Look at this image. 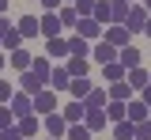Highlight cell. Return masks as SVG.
<instances>
[{"label": "cell", "instance_id": "1", "mask_svg": "<svg viewBox=\"0 0 151 140\" xmlns=\"http://www.w3.org/2000/svg\"><path fill=\"white\" fill-rule=\"evenodd\" d=\"M30 102H34V114H38V118H45V114H53V110H57V95H53V91H45V87L34 91Z\"/></svg>", "mask_w": 151, "mask_h": 140}, {"label": "cell", "instance_id": "2", "mask_svg": "<svg viewBox=\"0 0 151 140\" xmlns=\"http://www.w3.org/2000/svg\"><path fill=\"white\" fill-rule=\"evenodd\" d=\"M8 110H12V118H27V114H34V102H30L27 91H15L8 99Z\"/></svg>", "mask_w": 151, "mask_h": 140}, {"label": "cell", "instance_id": "3", "mask_svg": "<svg viewBox=\"0 0 151 140\" xmlns=\"http://www.w3.org/2000/svg\"><path fill=\"white\" fill-rule=\"evenodd\" d=\"M144 23H147V8H144V4H129L125 30H129V34H136V30H144Z\"/></svg>", "mask_w": 151, "mask_h": 140}, {"label": "cell", "instance_id": "4", "mask_svg": "<svg viewBox=\"0 0 151 140\" xmlns=\"http://www.w3.org/2000/svg\"><path fill=\"white\" fill-rule=\"evenodd\" d=\"M102 34H106V42H110V45H117V49L132 42V34L125 30V23H110V27H102Z\"/></svg>", "mask_w": 151, "mask_h": 140}, {"label": "cell", "instance_id": "5", "mask_svg": "<svg viewBox=\"0 0 151 140\" xmlns=\"http://www.w3.org/2000/svg\"><path fill=\"white\" fill-rule=\"evenodd\" d=\"M76 34H79V38H87V42H94L98 34H102V27H98L91 15H79V19H76Z\"/></svg>", "mask_w": 151, "mask_h": 140}, {"label": "cell", "instance_id": "6", "mask_svg": "<svg viewBox=\"0 0 151 140\" xmlns=\"http://www.w3.org/2000/svg\"><path fill=\"white\" fill-rule=\"evenodd\" d=\"M64 27H60V19H57V12H45L42 19H38V34H45V38H57Z\"/></svg>", "mask_w": 151, "mask_h": 140}, {"label": "cell", "instance_id": "7", "mask_svg": "<svg viewBox=\"0 0 151 140\" xmlns=\"http://www.w3.org/2000/svg\"><path fill=\"white\" fill-rule=\"evenodd\" d=\"M42 125H45V133H49V136H64V129H68V121H64V114H57V110H53V114H45V121H42Z\"/></svg>", "mask_w": 151, "mask_h": 140}, {"label": "cell", "instance_id": "8", "mask_svg": "<svg viewBox=\"0 0 151 140\" xmlns=\"http://www.w3.org/2000/svg\"><path fill=\"white\" fill-rule=\"evenodd\" d=\"M45 57L49 61H57V57H68V38H45Z\"/></svg>", "mask_w": 151, "mask_h": 140}, {"label": "cell", "instance_id": "9", "mask_svg": "<svg viewBox=\"0 0 151 140\" xmlns=\"http://www.w3.org/2000/svg\"><path fill=\"white\" fill-rule=\"evenodd\" d=\"M15 129L23 136H38V129H42V118L38 114H27V118H15Z\"/></svg>", "mask_w": 151, "mask_h": 140}, {"label": "cell", "instance_id": "10", "mask_svg": "<svg viewBox=\"0 0 151 140\" xmlns=\"http://www.w3.org/2000/svg\"><path fill=\"white\" fill-rule=\"evenodd\" d=\"M125 83H129L132 91L147 87V68H144V64H136V68H129V72H125Z\"/></svg>", "mask_w": 151, "mask_h": 140}, {"label": "cell", "instance_id": "11", "mask_svg": "<svg viewBox=\"0 0 151 140\" xmlns=\"http://www.w3.org/2000/svg\"><path fill=\"white\" fill-rule=\"evenodd\" d=\"M91 57L98 61V64H110V61H117V45H110V42H98L91 49Z\"/></svg>", "mask_w": 151, "mask_h": 140}, {"label": "cell", "instance_id": "12", "mask_svg": "<svg viewBox=\"0 0 151 140\" xmlns=\"http://www.w3.org/2000/svg\"><path fill=\"white\" fill-rule=\"evenodd\" d=\"M117 61H121L125 68H136V64H140L144 57H140V49H136V45L129 42V45H121V49H117Z\"/></svg>", "mask_w": 151, "mask_h": 140}, {"label": "cell", "instance_id": "13", "mask_svg": "<svg viewBox=\"0 0 151 140\" xmlns=\"http://www.w3.org/2000/svg\"><path fill=\"white\" fill-rule=\"evenodd\" d=\"M147 114H151V110L140 99H129V102H125V118H129V121H147Z\"/></svg>", "mask_w": 151, "mask_h": 140}, {"label": "cell", "instance_id": "14", "mask_svg": "<svg viewBox=\"0 0 151 140\" xmlns=\"http://www.w3.org/2000/svg\"><path fill=\"white\" fill-rule=\"evenodd\" d=\"M42 87H45V80H38L30 68H27V72L19 76V91H27V95H34V91H42Z\"/></svg>", "mask_w": 151, "mask_h": 140}, {"label": "cell", "instance_id": "15", "mask_svg": "<svg viewBox=\"0 0 151 140\" xmlns=\"http://www.w3.org/2000/svg\"><path fill=\"white\" fill-rule=\"evenodd\" d=\"M19 38H38V15H23V19L15 23Z\"/></svg>", "mask_w": 151, "mask_h": 140}, {"label": "cell", "instance_id": "16", "mask_svg": "<svg viewBox=\"0 0 151 140\" xmlns=\"http://www.w3.org/2000/svg\"><path fill=\"white\" fill-rule=\"evenodd\" d=\"M106 102H110V91H87V99H83V106L87 110H106Z\"/></svg>", "mask_w": 151, "mask_h": 140}, {"label": "cell", "instance_id": "17", "mask_svg": "<svg viewBox=\"0 0 151 140\" xmlns=\"http://www.w3.org/2000/svg\"><path fill=\"white\" fill-rule=\"evenodd\" d=\"M64 72H68V76H87V72H91V64H87V57H68V64H64Z\"/></svg>", "mask_w": 151, "mask_h": 140}, {"label": "cell", "instance_id": "18", "mask_svg": "<svg viewBox=\"0 0 151 140\" xmlns=\"http://www.w3.org/2000/svg\"><path fill=\"white\" fill-rule=\"evenodd\" d=\"M30 53H27V49H23V45H19V49H12V57H8V64H12V68H19V72H27V68H30Z\"/></svg>", "mask_w": 151, "mask_h": 140}, {"label": "cell", "instance_id": "19", "mask_svg": "<svg viewBox=\"0 0 151 140\" xmlns=\"http://www.w3.org/2000/svg\"><path fill=\"white\" fill-rule=\"evenodd\" d=\"M83 125H87L91 133L106 129V110H87V114H83Z\"/></svg>", "mask_w": 151, "mask_h": 140}, {"label": "cell", "instance_id": "20", "mask_svg": "<svg viewBox=\"0 0 151 140\" xmlns=\"http://www.w3.org/2000/svg\"><path fill=\"white\" fill-rule=\"evenodd\" d=\"M83 114H87L83 99H72L68 106H64V121H68V125H72V121H83Z\"/></svg>", "mask_w": 151, "mask_h": 140}, {"label": "cell", "instance_id": "21", "mask_svg": "<svg viewBox=\"0 0 151 140\" xmlns=\"http://www.w3.org/2000/svg\"><path fill=\"white\" fill-rule=\"evenodd\" d=\"M125 72H129V68H125L121 61H110V64H102V76H106V80H110V83H117V80H125Z\"/></svg>", "mask_w": 151, "mask_h": 140}, {"label": "cell", "instance_id": "22", "mask_svg": "<svg viewBox=\"0 0 151 140\" xmlns=\"http://www.w3.org/2000/svg\"><path fill=\"white\" fill-rule=\"evenodd\" d=\"M91 53V45H87V38H79V34H72L68 38V57H87Z\"/></svg>", "mask_w": 151, "mask_h": 140}, {"label": "cell", "instance_id": "23", "mask_svg": "<svg viewBox=\"0 0 151 140\" xmlns=\"http://www.w3.org/2000/svg\"><path fill=\"white\" fill-rule=\"evenodd\" d=\"M68 80H72V76H68L64 68H49V87H53V91H68Z\"/></svg>", "mask_w": 151, "mask_h": 140}, {"label": "cell", "instance_id": "24", "mask_svg": "<svg viewBox=\"0 0 151 140\" xmlns=\"http://www.w3.org/2000/svg\"><path fill=\"white\" fill-rule=\"evenodd\" d=\"M49 68H53L49 57H34V61H30V72H34L38 80H45V83H49Z\"/></svg>", "mask_w": 151, "mask_h": 140}, {"label": "cell", "instance_id": "25", "mask_svg": "<svg viewBox=\"0 0 151 140\" xmlns=\"http://www.w3.org/2000/svg\"><path fill=\"white\" fill-rule=\"evenodd\" d=\"M68 91H72V99H87V91H91L87 76H76V80H68Z\"/></svg>", "mask_w": 151, "mask_h": 140}, {"label": "cell", "instance_id": "26", "mask_svg": "<svg viewBox=\"0 0 151 140\" xmlns=\"http://www.w3.org/2000/svg\"><path fill=\"white\" fill-rule=\"evenodd\" d=\"M129 15V0H110V23H125Z\"/></svg>", "mask_w": 151, "mask_h": 140}, {"label": "cell", "instance_id": "27", "mask_svg": "<svg viewBox=\"0 0 151 140\" xmlns=\"http://www.w3.org/2000/svg\"><path fill=\"white\" fill-rule=\"evenodd\" d=\"M136 136V125H132L129 118L125 121H117V125H113V140H132Z\"/></svg>", "mask_w": 151, "mask_h": 140}, {"label": "cell", "instance_id": "28", "mask_svg": "<svg viewBox=\"0 0 151 140\" xmlns=\"http://www.w3.org/2000/svg\"><path fill=\"white\" fill-rule=\"evenodd\" d=\"M64 136H68V140H91V129H87L83 121H72V125L64 129Z\"/></svg>", "mask_w": 151, "mask_h": 140}, {"label": "cell", "instance_id": "29", "mask_svg": "<svg viewBox=\"0 0 151 140\" xmlns=\"http://www.w3.org/2000/svg\"><path fill=\"white\" fill-rule=\"evenodd\" d=\"M110 99H117V102H129V99H132V87H129L125 80L110 83Z\"/></svg>", "mask_w": 151, "mask_h": 140}, {"label": "cell", "instance_id": "30", "mask_svg": "<svg viewBox=\"0 0 151 140\" xmlns=\"http://www.w3.org/2000/svg\"><path fill=\"white\" fill-rule=\"evenodd\" d=\"M57 19H60V27L68 30V27H76V19H79V15H76V8H72V4H60V12H57Z\"/></svg>", "mask_w": 151, "mask_h": 140}, {"label": "cell", "instance_id": "31", "mask_svg": "<svg viewBox=\"0 0 151 140\" xmlns=\"http://www.w3.org/2000/svg\"><path fill=\"white\" fill-rule=\"evenodd\" d=\"M106 121H125V102H117V99L106 102Z\"/></svg>", "mask_w": 151, "mask_h": 140}, {"label": "cell", "instance_id": "32", "mask_svg": "<svg viewBox=\"0 0 151 140\" xmlns=\"http://www.w3.org/2000/svg\"><path fill=\"white\" fill-rule=\"evenodd\" d=\"M132 125H136V136L132 140H151V118L147 121H132Z\"/></svg>", "mask_w": 151, "mask_h": 140}, {"label": "cell", "instance_id": "33", "mask_svg": "<svg viewBox=\"0 0 151 140\" xmlns=\"http://www.w3.org/2000/svg\"><path fill=\"white\" fill-rule=\"evenodd\" d=\"M94 4H98V0H72L76 15H91V12H94Z\"/></svg>", "mask_w": 151, "mask_h": 140}, {"label": "cell", "instance_id": "34", "mask_svg": "<svg viewBox=\"0 0 151 140\" xmlns=\"http://www.w3.org/2000/svg\"><path fill=\"white\" fill-rule=\"evenodd\" d=\"M19 42H23V38H19V30L12 27V30L4 34V42H0V45H4V49H19Z\"/></svg>", "mask_w": 151, "mask_h": 140}, {"label": "cell", "instance_id": "35", "mask_svg": "<svg viewBox=\"0 0 151 140\" xmlns=\"http://www.w3.org/2000/svg\"><path fill=\"white\" fill-rule=\"evenodd\" d=\"M0 140H23V133L15 129V121H12L8 129H0Z\"/></svg>", "mask_w": 151, "mask_h": 140}, {"label": "cell", "instance_id": "36", "mask_svg": "<svg viewBox=\"0 0 151 140\" xmlns=\"http://www.w3.org/2000/svg\"><path fill=\"white\" fill-rule=\"evenodd\" d=\"M12 110H8V102H0V129H8V125H12Z\"/></svg>", "mask_w": 151, "mask_h": 140}, {"label": "cell", "instance_id": "37", "mask_svg": "<svg viewBox=\"0 0 151 140\" xmlns=\"http://www.w3.org/2000/svg\"><path fill=\"white\" fill-rule=\"evenodd\" d=\"M12 95H15V87H12V83H8V80H0V102H8V99H12Z\"/></svg>", "mask_w": 151, "mask_h": 140}, {"label": "cell", "instance_id": "38", "mask_svg": "<svg viewBox=\"0 0 151 140\" xmlns=\"http://www.w3.org/2000/svg\"><path fill=\"white\" fill-rule=\"evenodd\" d=\"M140 102H144V106L151 110V83H147V87H140Z\"/></svg>", "mask_w": 151, "mask_h": 140}, {"label": "cell", "instance_id": "39", "mask_svg": "<svg viewBox=\"0 0 151 140\" xmlns=\"http://www.w3.org/2000/svg\"><path fill=\"white\" fill-rule=\"evenodd\" d=\"M12 30V23H8V15H0V42H4V34Z\"/></svg>", "mask_w": 151, "mask_h": 140}, {"label": "cell", "instance_id": "40", "mask_svg": "<svg viewBox=\"0 0 151 140\" xmlns=\"http://www.w3.org/2000/svg\"><path fill=\"white\" fill-rule=\"evenodd\" d=\"M42 4H45V12H57V8H60L64 0H42Z\"/></svg>", "mask_w": 151, "mask_h": 140}, {"label": "cell", "instance_id": "41", "mask_svg": "<svg viewBox=\"0 0 151 140\" xmlns=\"http://www.w3.org/2000/svg\"><path fill=\"white\" fill-rule=\"evenodd\" d=\"M144 34H151V15H147V23H144Z\"/></svg>", "mask_w": 151, "mask_h": 140}, {"label": "cell", "instance_id": "42", "mask_svg": "<svg viewBox=\"0 0 151 140\" xmlns=\"http://www.w3.org/2000/svg\"><path fill=\"white\" fill-rule=\"evenodd\" d=\"M4 12H8V0H0V15H4Z\"/></svg>", "mask_w": 151, "mask_h": 140}, {"label": "cell", "instance_id": "43", "mask_svg": "<svg viewBox=\"0 0 151 140\" xmlns=\"http://www.w3.org/2000/svg\"><path fill=\"white\" fill-rule=\"evenodd\" d=\"M4 64H8V57H4V53H0V72H4Z\"/></svg>", "mask_w": 151, "mask_h": 140}, {"label": "cell", "instance_id": "44", "mask_svg": "<svg viewBox=\"0 0 151 140\" xmlns=\"http://www.w3.org/2000/svg\"><path fill=\"white\" fill-rule=\"evenodd\" d=\"M144 8H147V15H151V0H144Z\"/></svg>", "mask_w": 151, "mask_h": 140}, {"label": "cell", "instance_id": "45", "mask_svg": "<svg viewBox=\"0 0 151 140\" xmlns=\"http://www.w3.org/2000/svg\"><path fill=\"white\" fill-rule=\"evenodd\" d=\"M23 140H34V136H23Z\"/></svg>", "mask_w": 151, "mask_h": 140}, {"label": "cell", "instance_id": "46", "mask_svg": "<svg viewBox=\"0 0 151 140\" xmlns=\"http://www.w3.org/2000/svg\"><path fill=\"white\" fill-rule=\"evenodd\" d=\"M68 4H72V0H68Z\"/></svg>", "mask_w": 151, "mask_h": 140}, {"label": "cell", "instance_id": "47", "mask_svg": "<svg viewBox=\"0 0 151 140\" xmlns=\"http://www.w3.org/2000/svg\"><path fill=\"white\" fill-rule=\"evenodd\" d=\"M49 140H53V136H49Z\"/></svg>", "mask_w": 151, "mask_h": 140}, {"label": "cell", "instance_id": "48", "mask_svg": "<svg viewBox=\"0 0 151 140\" xmlns=\"http://www.w3.org/2000/svg\"><path fill=\"white\" fill-rule=\"evenodd\" d=\"M129 4H132V0H129Z\"/></svg>", "mask_w": 151, "mask_h": 140}]
</instances>
